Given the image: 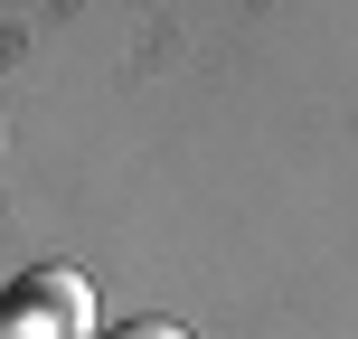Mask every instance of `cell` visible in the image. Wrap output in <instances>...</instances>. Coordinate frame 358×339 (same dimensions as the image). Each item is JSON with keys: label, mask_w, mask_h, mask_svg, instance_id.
Segmentation results:
<instances>
[{"label": "cell", "mask_w": 358, "mask_h": 339, "mask_svg": "<svg viewBox=\"0 0 358 339\" xmlns=\"http://www.w3.org/2000/svg\"><path fill=\"white\" fill-rule=\"evenodd\" d=\"M0 339H94V292L76 264H38L0 292Z\"/></svg>", "instance_id": "obj_1"}, {"label": "cell", "mask_w": 358, "mask_h": 339, "mask_svg": "<svg viewBox=\"0 0 358 339\" xmlns=\"http://www.w3.org/2000/svg\"><path fill=\"white\" fill-rule=\"evenodd\" d=\"M104 339H189V330H179V321H113Z\"/></svg>", "instance_id": "obj_2"}]
</instances>
